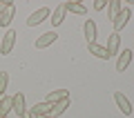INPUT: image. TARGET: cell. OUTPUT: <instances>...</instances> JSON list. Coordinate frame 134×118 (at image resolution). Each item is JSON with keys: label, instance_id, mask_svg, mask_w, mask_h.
<instances>
[{"label": "cell", "instance_id": "ffe728a7", "mask_svg": "<svg viewBox=\"0 0 134 118\" xmlns=\"http://www.w3.org/2000/svg\"><path fill=\"white\" fill-rule=\"evenodd\" d=\"M105 7H107V0H96V2H94V9H96V11L105 9Z\"/></svg>", "mask_w": 134, "mask_h": 118}, {"label": "cell", "instance_id": "7a4b0ae2", "mask_svg": "<svg viewBox=\"0 0 134 118\" xmlns=\"http://www.w3.org/2000/svg\"><path fill=\"white\" fill-rule=\"evenodd\" d=\"M49 16H52V9H49V7H40V9H36L27 18V27H36V25L45 22V20H49Z\"/></svg>", "mask_w": 134, "mask_h": 118}, {"label": "cell", "instance_id": "d6986e66", "mask_svg": "<svg viewBox=\"0 0 134 118\" xmlns=\"http://www.w3.org/2000/svg\"><path fill=\"white\" fill-rule=\"evenodd\" d=\"M7 85H9V74L7 71H0V96H5Z\"/></svg>", "mask_w": 134, "mask_h": 118}, {"label": "cell", "instance_id": "e0dca14e", "mask_svg": "<svg viewBox=\"0 0 134 118\" xmlns=\"http://www.w3.org/2000/svg\"><path fill=\"white\" fill-rule=\"evenodd\" d=\"M67 107H69V100H63V103H56V105H52V111H49V116L58 118L60 114H65V111H67Z\"/></svg>", "mask_w": 134, "mask_h": 118}, {"label": "cell", "instance_id": "44dd1931", "mask_svg": "<svg viewBox=\"0 0 134 118\" xmlns=\"http://www.w3.org/2000/svg\"><path fill=\"white\" fill-rule=\"evenodd\" d=\"M7 5H9V0H0V14L7 9Z\"/></svg>", "mask_w": 134, "mask_h": 118}, {"label": "cell", "instance_id": "cb8c5ba5", "mask_svg": "<svg viewBox=\"0 0 134 118\" xmlns=\"http://www.w3.org/2000/svg\"><path fill=\"white\" fill-rule=\"evenodd\" d=\"M0 118H2V116H0Z\"/></svg>", "mask_w": 134, "mask_h": 118}, {"label": "cell", "instance_id": "2e32d148", "mask_svg": "<svg viewBox=\"0 0 134 118\" xmlns=\"http://www.w3.org/2000/svg\"><path fill=\"white\" fill-rule=\"evenodd\" d=\"M49 111H52V105H49L47 100H43V103H36V105H34L29 114L38 118V116H45V114H49Z\"/></svg>", "mask_w": 134, "mask_h": 118}, {"label": "cell", "instance_id": "277c9868", "mask_svg": "<svg viewBox=\"0 0 134 118\" xmlns=\"http://www.w3.org/2000/svg\"><path fill=\"white\" fill-rule=\"evenodd\" d=\"M11 111L16 114V116H25V114H27V103H25V94H14L11 96Z\"/></svg>", "mask_w": 134, "mask_h": 118}, {"label": "cell", "instance_id": "5b68a950", "mask_svg": "<svg viewBox=\"0 0 134 118\" xmlns=\"http://www.w3.org/2000/svg\"><path fill=\"white\" fill-rule=\"evenodd\" d=\"M56 40H58V33L54 31V29L52 31H45V33H40V36L36 38V49H47L49 45H54Z\"/></svg>", "mask_w": 134, "mask_h": 118}, {"label": "cell", "instance_id": "30bf717a", "mask_svg": "<svg viewBox=\"0 0 134 118\" xmlns=\"http://www.w3.org/2000/svg\"><path fill=\"white\" fill-rule=\"evenodd\" d=\"M47 100L49 105H56V103H63V100H69V89H52L47 94Z\"/></svg>", "mask_w": 134, "mask_h": 118}, {"label": "cell", "instance_id": "603a6c76", "mask_svg": "<svg viewBox=\"0 0 134 118\" xmlns=\"http://www.w3.org/2000/svg\"><path fill=\"white\" fill-rule=\"evenodd\" d=\"M38 118H54V116H49V114H45V116H38Z\"/></svg>", "mask_w": 134, "mask_h": 118}, {"label": "cell", "instance_id": "ac0fdd59", "mask_svg": "<svg viewBox=\"0 0 134 118\" xmlns=\"http://www.w3.org/2000/svg\"><path fill=\"white\" fill-rule=\"evenodd\" d=\"M9 111H11V96H2V100H0V116L7 118Z\"/></svg>", "mask_w": 134, "mask_h": 118}, {"label": "cell", "instance_id": "8992f818", "mask_svg": "<svg viewBox=\"0 0 134 118\" xmlns=\"http://www.w3.org/2000/svg\"><path fill=\"white\" fill-rule=\"evenodd\" d=\"M83 36H85L87 45L90 43H96V36H98V27H96V22L92 18L85 20V25H83Z\"/></svg>", "mask_w": 134, "mask_h": 118}, {"label": "cell", "instance_id": "4fadbf2b", "mask_svg": "<svg viewBox=\"0 0 134 118\" xmlns=\"http://www.w3.org/2000/svg\"><path fill=\"white\" fill-rule=\"evenodd\" d=\"M63 5H65V11H72V14H78V16H85V14H87V7L83 5V2L67 0V2H63Z\"/></svg>", "mask_w": 134, "mask_h": 118}, {"label": "cell", "instance_id": "7c38bea8", "mask_svg": "<svg viewBox=\"0 0 134 118\" xmlns=\"http://www.w3.org/2000/svg\"><path fill=\"white\" fill-rule=\"evenodd\" d=\"M14 16H16V5H14V2H9L7 9L0 14V27H9L11 20H14Z\"/></svg>", "mask_w": 134, "mask_h": 118}, {"label": "cell", "instance_id": "3957f363", "mask_svg": "<svg viewBox=\"0 0 134 118\" xmlns=\"http://www.w3.org/2000/svg\"><path fill=\"white\" fill-rule=\"evenodd\" d=\"M130 18H132V9H130V7H123V9H121V14L116 16L114 20H112V27H114V33H119L121 29H123L125 25L130 22Z\"/></svg>", "mask_w": 134, "mask_h": 118}, {"label": "cell", "instance_id": "6da1fadb", "mask_svg": "<svg viewBox=\"0 0 134 118\" xmlns=\"http://www.w3.org/2000/svg\"><path fill=\"white\" fill-rule=\"evenodd\" d=\"M16 36H18V33H16L14 29H9V31L2 36V40H0V56H9V54L14 51V47H16Z\"/></svg>", "mask_w": 134, "mask_h": 118}, {"label": "cell", "instance_id": "7402d4cb", "mask_svg": "<svg viewBox=\"0 0 134 118\" xmlns=\"http://www.w3.org/2000/svg\"><path fill=\"white\" fill-rule=\"evenodd\" d=\"M20 118H36V116H31V114L27 111V114H25V116H20Z\"/></svg>", "mask_w": 134, "mask_h": 118}, {"label": "cell", "instance_id": "9c48e42d", "mask_svg": "<svg viewBox=\"0 0 134 118\" xmlns=\"http://www.w3.org/2000/svg\"><path fill=\"white\" fill-rule=\"evenodd\" d=\"M132 56H134V54L130 51V49H121L119 58H116V71H125V69H127L130 62H132Z\"/></svg>", "mask_w": 134, "mask_h": 118}, {"label": "cell", "instance_id": "9a60e30c", "mask_svg": "<svg viewBox=\"0 0 134 118\" xmlns=\"http://www.w3.org/2000/svg\"><path fill=\"white\" fill-rule=\"evenodd\" d=\"M121 9H123V5H121V0H110V2H107V20H114L116 16L121 14Z\"/></svg>", "mask_w": 134, "mask_h": 118}, {"label": "cell", "instance_id": "5bb4252c", "mask_svg": "<svg viewBox=\"0 0 134 118\" xmlns=\"http://www.w3.org/2000/svg\"><path fill=\"white\" fill-rule=\"evenodd\" d=\"M65 5H58L56 9H54V14L49 16V22H52V27H58V25H63V20H65Z\"/></svg>", "mask_w": 134, "mask_h": 118}, {"label": "cell", "instance_id": "52a82bcc", "mask_svg": "<svg viewBox=\"0 0 134 118\" xmlns=\"http://www.w3.org/2000/svg\"><path fill=\"white\" fill-rule=\"evenodd\" d=\"M114 103L119 105L121 114H125V116H130V114H132V103H130V98L123 94V91H116V94H114Z\"/></svg>", "mask_w": 134, "mask_h": 118}, {"label": "cell", "instance_id": "8fae6325", "mask_svg": "<svg viewBox=\"0 0 134 118\" xmlns=\"http://www.w3.org/2000/svg\"><path fill=\"white\" fill-rule=\"evenodd\" d=\"M87 51H90L92 56L100 58V60H110V54H107L105 45H98V43H90V45H87Z\"/></svg>", "mask_w": 134, "mask_h": 118}, {"label": "cell", "instance_id": "ba28073f", "mask_svg": "<svg viewBox=\"0 0 134 118\" xmlns=\"http://www.w3.org/2000/svg\"><path fill=\"white\" fill-rule=\"evenodd\" d=\"M105 49H107V54H110V58L116 56V54L121 51V36H119V33L112 31L110 36H107V45H105Z\"/></svg>", "mask_w": 134, "mask_h": 118}]
</instances>
